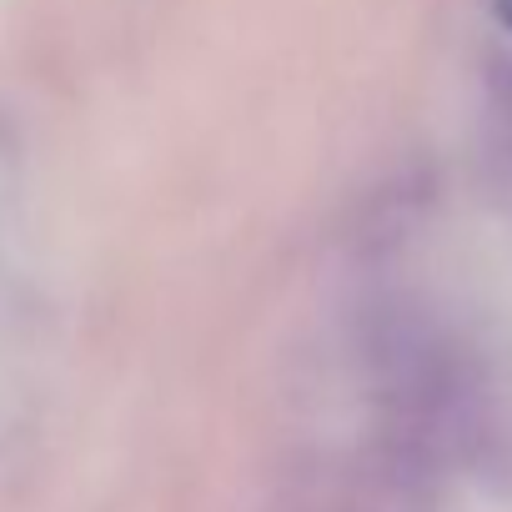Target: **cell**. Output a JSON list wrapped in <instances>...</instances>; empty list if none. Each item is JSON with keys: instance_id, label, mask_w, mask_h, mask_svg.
<instances>
[{"instance_id": "1", "label": "cell", "mask_w": 512, "mask_h": 512, "mask_svg": "<svg viewBox=\"0 0 512 512\" xmlns=\"http://www.w3.org/2000/svg\"><path fill=\"white\" fill-rule=\"evenodd\" d=\"M497 21L512 31V0H497Z\"/></svg>"}]
</instances>
